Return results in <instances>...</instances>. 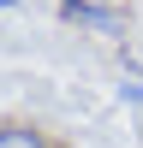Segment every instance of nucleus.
<instances>
[{
	"label": "nucleus",
	"mask_w": 143,
	"mask_h": 148,
	"mask_svg": "<svg viewBox=\"0 0 143 148\" xmlns=\"http://www.w3.org/2000/svg\"><path fill=\"white\" fill-rule=\"evenodd\" d=\"M0 148H48V136L30 125H0Z\"/></svg>",
	"instance_id": "nucleus-1"
},
{
	"label": "nucleus",
	"mask_w": 143,
	"mask_h": 148,
	"mask_svg": "<svg viewBox=\"0 0 143 148\" xmlns=\"http://www.w3.org/2000/svg\"><path fill=\"white\" fill-rule=\"evenodd\" d=\"M6 6H12V0H0V12H6Z\"/></svg>",
	"instance_id": "nucleus-2"
},
{
	"label": "nucleus",
	"mask_w": 143,
	"mask_h": 148,
	"mask_svg": "<svg viewBox=\"0 0 143 148\" xmlns=\"http://www.w3.org/2000/svg\"><path fill=\"white\" fill-rule=\"evenodd\" d=\"M90 6H107V0H90Z\"/></svg>",
	"instance_id": "nucleus-3"
}]
</instances>
